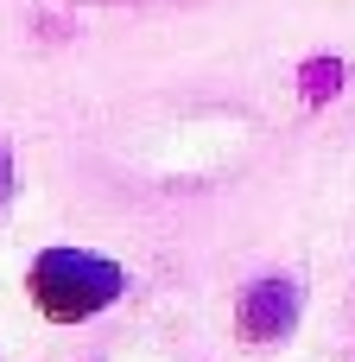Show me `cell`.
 Wrapping results in <instances>:
<instances>
[{
  "instance_id": "6da1fadb",
  "label": "cell",
  "mask_w": 355,
  "mask_h": 362,
  "mask_svg": "<svg viewBox=\"0 0 355 362\" xmlns=\"http://www.w3.org/2000/svg\"><path fill=\"white\" fill-rule=\"evenodd\" d=\"M121 293V267L114 261H95V255H76V248H57L32 267V299L44 318H89L102 312L108 299Z\"/></svg>"
}]
</instances>
